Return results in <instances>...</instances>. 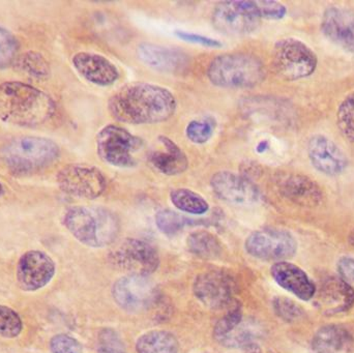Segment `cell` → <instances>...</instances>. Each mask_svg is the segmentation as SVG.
<instances>
[{
    "label": "cell",
    "mask_w": 354,
    "mask_h": 353,
    "mask_svg": "<svg viewBox=\"0 0 354 353\" xmlns=\"http://www.w3.org/2000/svg\"><path fill=\"white\" fill-rule=\"evenodd\" d=\"M176 109L174 93L153 83L126 85L108 101V110L112 117L124 124H159L171 118Z\"/></svg>",
    "instance_id": "obj_1"
},
{
    "label": "cell",
    "mask_w": 354,
    "mask_h": 353,
    "mask_svg": "<svg viewBox=\"0 0 354 353\" xmlns=\"http://www.w3.org/2000/svg\"><path fill=\"white\" fill-rule=\"evenodd\" d=\"M56 105L45 91L20 81L0 84V118L21 128L46 124L55 113Z\"/></svg>",
    "instance_id": "obj_2"
},
{
    "label": "cell",
    "mask_w": 354,
    "mask_h": 353,
    "mask_svg": "<svg viewBox=\"0 0 354 353\" xmlns=\"http://www.w3.org/2000/svg\"><path fill=\"white\" fill-rule=\"evenodd\" d=\"M60 147L46 137H17L0 149V162L14 175L39 173L59 160Z\"/></svg>",
    "instance_id": "obj_3"
},
{
    "label": "cell",
    "mask_w": 354,
    "mask_h": 353,
    "mask_svg": "<svg viewBox=\"0 0 354 353\" xmlns=\"http://www.w3.org/2000/svg\"><path fill=\"white\" fill-rule=\"evenodd\" d=\"M64 225L84 246L104 248L115 242L120 233L118 216L105 207L76 205L64 213Z\"/></svg>",
    "instance_id": "obj_4"
},
{
    "label": "cell",
    "mask_w": 354,
    "mask_h": 353,
    "mask_svg": "<svg viewBox=\"0 0 354 353\" xmlns=\"http://www.w3.org/2000/svg\"><path fill=\"white\" fill-rule=\"evenodd\" d=\"M266 75L261 59L243 52L221 54L210 61L206 70L209 82L221 88H252L262 83Z\"/></svg>",
    "instance_id": "obj_5"
},
{
    "label": "cell",
    "mask_w": 354,
    "mask_h": 353,
    "mask_svg": "<svg viewBox=\"0 0 354 353\" xmlns=\"http://www.w3.org/2000/svg\"><path fill=\"white\" fill-rule=\"evenodd\" d=\"M315 52L301 39L286 37L274 44L272 66L283 80L297 81L311 76L317 68Z\"/></svg>",
    "instance_id": "obj_6"
},
{
    "label": "cell",
    "mask_w": 354,
    "mask_h": 353,
    "mask_svg": "<svg viewBox=\"0 0 354 353\" xmlns=\"http://www.w3.org/2000/svg\"><path fill=\"white\" fill-rule=\"evenodd\" d=\"M100 159L118 168H132L137 164L135 153L142 141L131 134L124 126L107 124L101 128L95 138Z\"/></svg>",
    "instance_id": "obj_7"
},
{
    "label": "cell",
    "mask_w": 354,
    "mask_h": 353,
    "mask_svg": "<svg viewBox=\"0 0 354 353\" xmlns=\"http://www.w3.org/2000/svg\"><path fill=\"white\" fill-rule=\"evenodd\" d=\"M262 17L257 1L218 2L212 12L214 28L229 35H245L254 32L261 23Z\"/></svg>",
    "instance_id": "obj_8"
},
{
    "label": "cell",
    "mask_w": 354,
    "mask_h": 353,
    "mask_svg": "<svg viewBox=\"0 0 354 353\" xmlns=\"http://www.w3.org/2000/svg\"><path fill=\"white\" fill-rule=\"evenodd\" d=\"M58 188L70 196L80 199H93L102 196L107 188V182L101 170L85 164H68L56 174Z\"/></svg>",
    "instance_id": "obj_9"
},
{
    "label": "cell",
    "mask_w": 354,
    "mask_h": 353,
    "mask_svg": "<svg viewBox=\"0 0 354 353\" xmlns=\"http://www.w3.org/2000/svg\"><path fill=\"white\" fill-rule=\"evenodd\" d=\"M109 263L129 275L147 276L157 271L160 257L149 242L136 238L122 240L109 253Z\"/></svg>",
    "instance_id": "obj_10"
},
{
    "label": "cell",
    "mask_w": 354,
    "mask_h": 353,
    "mask_svg": "<svg viewBox=\"0 0 354 353\" xmlns=\"http://www.w3.org/2000/svg\"><path fill=\"white\" fill-rule=\"evenodd\" d=\"M245 251L254 258L263 261H286L297 252L295 236L284 229L264 228L252 232L245 242Z\"/></svg>",
    "instance_id": "obj_11"
},
{
    "label": "cell",
    "mask_w": 354,
    "mask_h": 353,
    "mask_svg": "<svg viewBox=\"0 0 354 353\" xmlns=\"http://www.w3.org/2000/svg\"><path fill=\"white\" fill-rule=\"evenodd\" d=\"M112 296L122 310L139 313L153 306L157 300L158 292L147 276L128 275L115 282Z\"/></svg>",
    "instance_id": "obj_12"
},
{
    "label": "cell",
    "mask_w": 354,
    "mask_h": 353,
    "mask_svg": "<svg viewBox=\"0 0 354 353\" xmlns=\"http://www.w3.org/2000/svg\"><path fill=\"white\" fill-rule=\"evenodd\" d=\"M55 271V263L47 253L28 251L21 256L17 265V283L24 292H37L51 282Z\"/></svg>",
    "instance_id": "obj_13"
},
{
    "label": "cell",
    "mask_w": 354,
    "mask_h": 353,
    "mask_svg": "<svg viewBox=\"0 0 354 353\" xmlns=\"http://www.w3.org/2000/svg\"><path fill=\"white\" fill-rule=\"evenodd\" d=\"M234 289L235 283L232 277L223 271L200 274L193 284L195 298L212 310L228 306L232 300Z\"/></svg>",
    "instance_id": "obj_14"
},
{
    "label": "cell",
    "mask_w": 354,
    "mask_h": 353,
    "mask_svg": "<svg viewBox=\"0 0 354 353\" xmlns=\"http://www.w3.org/2000/svg\"><path fill=\"white\" fill-rule=\"evenodd\" d=\"M214 338L225 347L248 350L256 345L257 327L243 317L239 307H234L216 323Z\"/></svg>",
    "instance_id": "obj_15"
},
{
    "label": "cell",
    "mask_w": 354,
    "mask_h": 353,
    "mask_svg": "<svg viewBox=\"0 0 354 353\" xmlns=\"http://www.w3.org/2000/svg\"><path fill=\"white\" fill-rule=\"evenodd\" d=\"M210 187L216 197L232 204L251 205L260 198L257 187L243 174L234 172H216L210 180Z\"/></svg>",
    "instance_id": "obj_16"
},
{
    "label": "cell",
    "mask_w": 354,
    "mask_h": 353,
    "mask_svg": "<svg viewBox=\"0 0 354 353\" xmlns=\"http://www.w3.org/2000/svg\"><path fill=\"white\" fill-rule=\"evenodd\" d=\"M274 184L281 196L301 207H318L324 200V191L319 184L305 174L280 173Z\"/></svg>",
    "instance_id": "obj_17"
},
{
    "label": "cell",
    "mask_w": 354,
    "mask_h": 353,
    "mask_svg": "<svg viewBox=\"0 0 354 353\" xmlns=\"http://www.w3.org/2000/svg\"><path fill=\"white\" fill-rule=\"evenodd\" d=\"M307 151L313 167L324 175H340L348 167V159L344 151L324 135L312 136Z\"/></svg>",
    "instance_id": "obj_18"
},
{
    "label": "cell",
    "mask_w": 354,
    "mask_h": 353,
    "mask_svg": "<svg viewBox=\"0 0 354 353\" xmlns=\"http://www.w3.org/2000/svg\"><path fill=\"white\" fill-rule=\"evenodd\" d=\"M137 54L143 64L166 74H179L189 66V56L179 48L143 43Z\"/></svg>",
    "instance_id": "obj_19"
},
{
    "label": "cell",
    "mask_w": 354,
    "mask_h": 353,
    "mask_svg": "<svg viewBox=\"0 0 354 353\" xmlns=\"http://www.w3.org/2000/svg\"><path fill=\"white\" fill-rule=\"evenodd\" d=\"M72 64L83 79L97 86H110L120 78L115 64L101 54L78 52L73 56Z\"/></svg>",
    "instance_id": "obj_20"
},
{
    "label": "cell",
    "mask_w": 354,
    "mask_h": 353,
    "mask_svg": "<svg viewBox=\"0 0 354 353\" xmlns=\"http://www.w3.org/2000/svg\"><path fill=\"white\" fill-rule=\"evenodd\" d=\"M270 275L281 288L305 302L311 300L317 292L315 284L308 274L288 261L274 263L270 267Z\"/></svg>",
    "instance_id": "obj_21"
},
{
    "label": "cell",
    "mask_w": 354,
    "mask_h": 353,
    "mask_svg": "<svg viewBox=\"0 0 354 353\" xmlns=\"http://www.w3.org/2000/svg\"><path fill=\"white\" fill-rule=\"evenodd\" d=\"M322 29L330 41L354 52V12L351 10L330 6L322 16Z\"/></svg>",
    "instance_id": "obj_22"
},
{
    "label": "cell",
    "mask_w": 354,
    "mask_h": 353,
    "mask_svg": "<svg viewBox=\"0 0 354 353\" xmlns=\"http://www.w3.org/2000/svg\"><path fill=\"white\" fill-rule=\"evenodd\" d=\"M318 303L324 314L335 315L346 312L354 305L353 286L341 278H330L322 285Z\"/></svg>",
    "instance_id": "obj_23"
},
{
    "label": "cell",
    "mask_w": 354,
    "mask_h": 353,
    "mask_svg": "<svg viewBox=\"0 0 354 353\" xmlns=\"http://www.w3.org/2000/svg\"><path fill=\"white\" fill-rule=\"evenodd\" d=\"M159 141L163 149L153 151L149 155L151 165L164 175L176 176L183 173L189 167L187 155L168 137L160 136Z\"/></svg>",
    "instance_id": "obj_24"
},
{
    "label": "cell",
    "mask_w": 354,
    "mask_h": 353,
    "mask_svg": "<svg viewBox=\"0 0 354 353\" xmlns=\"http://www.w3.org/2000/svg\"><path fill=\"white\" fill-rule=\"evenodd\" d=\"M137 353H178L179 344L176 336L167 331H149L136 341Z\"/></svg>",
    "instance_id": "obj_25"
},
{
    "label": "cell",
    "mask_w": 354,
    "mask_h": 353,
    "mask_svg": "<svg viewBox=\"0 0 354 353\" xmlns=\"http://www.w3.org/2000/svg\"><path fill=\"white\" fill-rule=\"evenodd\" d=\"M348 338V333L343 327L326 325L314 336L312 348L316 353H337L346 345Z\"/></svg>",
    "instance_id": "obj_26"
},
{
    "label": "cell",
    "mask_w": 354,
    "mask_h": 353,
    "mask_svg": "<svg viewBox=\"0 0 354 353\" xmlns=\"http://www.w3.org/2000/svg\"><path fill=\"white\" fill-rule=\"evenodd\" d=\"M192 254L204 259L216 258L222 253V244L214 234L207 231H195L187 240Z\"/></svg>",
    "instance_id": "obj_27"
},
{
    "label": "cell",
    "mask_w": 354,
    "mask_h": 353,
    "mask_svg": "<svg viewBox=\"0 0 354 353\" xmlns=\"http://www.w3.org/2000/svg\"><path fill=\"white\" fill-rule=\"evenodd\" d=\"M170 201L178 211L189 215H204L209 209L205 198L189 189H174L170 192Z\"/></svg>",
    "instance_id": "obj_28"
},
{
    "label": "cell",
    "mask_w": 354,
    "mask_h": 353,
    "mask_svg": "<svg viewBox=\"0 0 354 353\" xmlns=\"http://www.w3.org/2000/svg\"><path fill=\"white\" fill-rule=\"evenodd\" d=\"M337 126L345 139L354 142V91L338 106Z\"/></svg>",
    "instance_id": "obj_29"
},
{
    "label": "cell",
    "mask_w": 354,
    "mask_h": 353,
    "mask_svg": "<svg viewBox=\"0 0 354 353\" xmlns=\"http://www.w3.org/2000/svg\"><path fill=\"white\" fill-rule=\"evenodd\" d=\"M19 45L17 37L4 27L0 26V70L10 68L18 59Z\"/></svg>",
    "instance_id": "obj_30"
},
{
    "label": "cell",
    "mask_w": 354,
    "mask_h": 353,
    "mask_svg": "<svg viewBox=\"0 0 354 353\" xmlns=\"http://www.w3.org/2000/svg\"><path fill=\"white\" fill-rule=\"evenodd\" d=\"M156 225L158 229L167 236L178 234L187 225V220L180 213L171 209H162L156 215Z\"/></svg>",
    "instance_id": "obj_31"
},
{
    "label": "cell",
    "mask_w": 354,
    "mask_h": 353,
    "mask_svg": "<svg viewBox=\"0 0 354 353\" xmlns=\"http://www.w3.org/2000/svg\"><path fill=\"white\" fill-rule=\"evenodd\" d=\"M21 317L12 308L0 305V337L12 339L22 333Z\"/></svg>",
    "instance_id": "obj_32"
},
{
    "label": "cell",
    "mask_w": 354,
    "mask_h": 353,
    "mask_svg": "<svg viewBox=\"0 0 354 353\" xmlns=\"http://www.w3.org/2000/svg\"><path fill=\"white\" fill-rule=\"evenodd\" d=\"M20 68L33 78H44L49 75V64L39 52L29 51L20 59Z\"/></svg>",
    "instance_id": "obj_33"
},
{
    "label": "cell",
    "mask_w": 354,
    "mask_h": 353,
    "mask_svg": "<svg viewBox=\"0 0 354 353\" xmlns=\"http://www.w3.org/2000/svg\"><path fill=\"white\" fill-rule=\"evenodd\" d=\"M214 126L216 124L210 120H192L185 128V135L191 142L204 144L212 138Z\"/></svg>",
    "instance_id": "obj_34"
},
{
    "label": "cell",
    "mask_w": 354,
    "mask_h": 353,
    "mask_svg": "<svg viewBox=\"0 0 354 353\" xmlns=\"http://www.w3.org/2000/svg\"><path fill=\"white\" fill-rule=\"evenodd\" d=\"M97 353H127L124 341L115 330L106 327L100 332Z\"/></svg>",
    "instance_id": "obj_35"
},
{
    "label": "cell",
    "mask_w": 354,
    "mask_h": 353,
    "mask_svg": "<svg viewBox=\"0 0 354 353\" xmlns=\"http://www.w3.org/2000/svg\"><path fill=\"white\" fill-rule=\"evenodd\" d=\"M52 353H83V347L78 340L66 334L54 336L49 343Z\"/></svg>",
    "instance_id": "obj_36"
},
{
    "label": "cell",
    "mask_w": 354,
    "mask_h": 353,
    "mask_svg": "<svg viewBox=\"0 0 354 353\" xmlns=\"http://www.w3.org/2000/svg\"><path fill=\"white\" fill-rule=\"evenodd\" d=\"M262 19L266 20H281L287 14V8L284 4L270 0H258Z\"/></svg>",
    "instance_id": "obj_37"
},
{
    "label": "cell",
    "mask_w": 354,
    "mask_h": 353,
    "mask_svg": "<svg viewBox=\"0 0 354 353\" xmlns=\"http://www.w3.org/2000/svg\"><path fill=\"white\" fill-rule=\"evenodd\" d=\"M274 307L277 314L284 321H295V319L299 318V315L301 314L299 307L288 298H276L274 302Z\"/></svg>",
    "instance_id": "obj_38"
},
{
    "label": "cell",
    "mask_w": 354,
    "mask_h": 353,
    "mask_svg": "<svg viewBox=\"0 0 354 353\" xmlns=\"http://www.w3.org/2000/svg\"><path fill=\"white\" fill-rule=\"evenodd\" d=\"M176 37L187 43L197 44L200 46H205L208 48H220L222 44L218 39H212V37H204V35H197V33L187 32V31H176Z\"/></svg>",
    "instance_id": "obj_39"
},
{
    "label": "cell",
    "mask_w": 354,
    "mask_h": 353,
    "mask_svg": "<svg viewBox=\"0 0 354 353\" xmlns=\"http://www.w3.org/2000/svg\"><path fill=\"white\" fill-rule=\"evenodd\" d=\"M338 271L341 279L348 284H354V259L349 257H343L339 260Z\"/></svg>",
    "instance_id": "obj_40"
},
{
    "label": "cell",
    "mask_w": 354,
    "mask_h": 353,
    "mask_svg": "<svg viewBox=\"0 0 354 353\" xmlns=\"http://www.w3.org/2000/svg\"><path fill=\"white\" fill-rule=\"evenodd\" d=\"M245 350H247L248 353H263L260 350V348L258 347L257 344H256V345L251 346V347H249Z\"/></svg>",
    "instance_id": "obj_41"
},
{
    "label": "cell",
    "mask_w": 354,
    "mask_h": 353,
    "mask_svg": "<svg viewBox=\"0 0 354 353\" xmlns=\"http://www.w3.org/2000/svg\"><path fill=\"white\" fill-rule=\"evenodd\" d=\"M4 194V187L3 184H2V182H0V198H1L2 196H3Z\"/></svg>",
    "instance_id": "obj_42"
}]
</instances>
